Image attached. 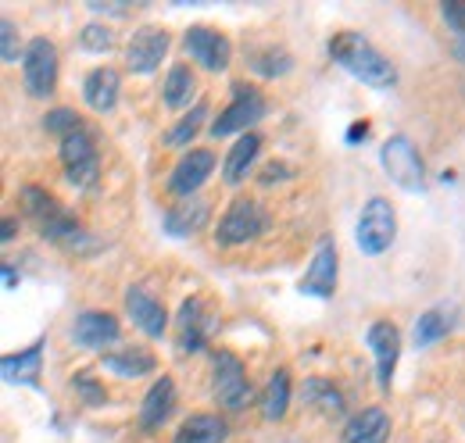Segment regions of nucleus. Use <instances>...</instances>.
<instances>
[{
  "instance_id": "nucleus-1",
  "label": "nucleus",
  "mask_w": 465,
  "mask_h": 443,
  "mask_svg": "<svg viewBox=\"0 0 465 443\" xmlns=\"http://www.w3.org/2000/svg\"><path fill=\"white\" fill-rule=\"evenodd\" d=\"M330 57L341 68H348L358 83H365L372 90H391L398 83V68L380 54L361 33H337L330 40Z\"/></svg>"
},
{
  "instance_id": "nucleus-2",
  "label": "nucleus",
  "mask_w": 465,
  "mask_h": 443,
  "mask_svg": "<svg viewBox=\"0 0 465 443\" xmlns=\"http://www.w3.org/2000/svg\"><path fill=\"white\" fill-rule=\"evenodd\" d=\"M22 208H25L29 219L36 222L40 236H47L51 243L68 247V251H83V247L90 243L86 232H83V225H79V219H75L72 212H64L47 190L25 186V190H22Z\"/></svg>"
},
{
  "instance_id": "nucleus-3",
  "label": "nucleus",
  "mask_w": 465,
  "mask_h": 443,
  "mask_svg": "<svg viewBox=\"0 0 465 443\" xmlns=\"http://www.w3.org/2000/svg\"><path fill=\"white\" fill-rule=\"evenodd\" d=\"M354 240H358L361 254H369V258H380L383 251H391V243L398 240V215H394L387 197L365 201L358 225H354Z\"/></svg>"
},
{
  "instance_id": "nucleus-4",
  "label": "nucleus",
  "mask_w": 465,
  "mask_h": 443,
  "mask_svg": "<svg viewBox=\"0 0 465 443\" xmlns=\"http://www.w3.org/2000/svg\"><path fill=\"white\" fill-rule=\"evenodd\" d=\"M265 229H269V212L258 201H251V197H236L230 208L223 212L219 225H215V243L240 247V243L258 240Z\"/></svg>"
},
{
  "instance_id": "nucleus-5",
  "label": "nucleus",
  "mask_w": 465,
  "mask_h": 443,
  "mask_svg": "<svg viewBox=\"0 0 465 443\" xmlns=\"http://www.w3.org/2000/svg\"><path fill=\"white\" fill-rule=\"evenodd\" d=\"M61 165L64 175L75 190H94L101 179V154H97V140L90 129H79L72 136L61 140Z\"/></svg>"
},
{
  "instance_id": "nucleus-6",
  "label": "nucleus",
  "mask_w": 465,
  "mask_h": 443,
  "mask_svg": "<svg viewBox=\"0 0 465 443\" xmlns=\"http://www.w3.org/2000/svg\"><path fill=\"white\" fill-rule=\"evenodd\" d=\"M265 111H269V104H265V97H262L258 86H251V83H232L230 108L215 118L212 136H215V140H226V136H232V133L243 136V133H251L254 122L265 118Z\"/></svg>"
},
{
  "instance_id": "nucleus-7",
  "label": "nucleus",
  "mask_w": 465,
  "mask_h": 443,
  "mask_svg": "<svg viewBox=\"0 0 465 443\" xmlns=\"http://www.w3.org/2000/svg\"><path fill=\"white\" fill-rule=\"evenodd\" d=\"M212 389H215V400L226 408V411H243L251 400H254V389L247 383V372H243V361L232 354V350H215L212 358Z\"/></svg>"
},
{
  "instance_id": "nucleus-8",
  "label": "nucleus",
  "mask_w": 465,
  "mask_h": 443,
  "mask_svg": "<svg viewBox=\"0 0 465 443\" xmlns=\"http://www.w3.org/2000/svg\"><path fill=\"white\" fill-rule=\"evenodd\" d=\"M380 162H383V172L391 175V182H398L401 190H408V193L426 190V168H422V158L408 136H401V133L391 136L380 147Z\"/></svg>"
},
{
  "instance_id": "nucleus-9",
  "label": "nucleus",
  "mask_w": 465,
  "mask_h": 443,
  "mask_svg": "<svg viewBox=\"0 0 465 443\" xmlns=\"http://www.w3.org/2000/svg\"><path fill=\"white\" fill-rule=\"evenodd\" d=\"M22 79H25L29 97H36V101H47L54 94V86H58V51L47 36H36V40L25 44Z\"/></svg>"
},
{
  "instance_id": "nucleus-10",
  "label": "nucleus",
  "mask_w": 465,
  "mask_h": 443,
  "mask_svg": "<svg viewBox=\"0 0 465 443\" xmlns=\"http://www.w3.org/2000/svg\"><path fill=\"white\" fill-rule=\"evenodd\" d=\"M337 272H341V258H337V243L333 236H319L315 243V254H312V265L308 272L301 276L297 290L308 293V297H333L337 293Z\"/></svg>"
},
{
  "instance_id": "nucleus-11",
  "label": "nucleus",
  "mask_w": 465,
  "mask_h": 443,
  "mask_svg": "<svg viewBox=\"0 0 465 443\" xmlns=\"http://www.w3.org/2000/svg\"><path fill=\"white\" fill-rule=\"evenodd\" d=\"M215 330H219V315L212 311V304L204 297H186L179 308V347L197 354L208 347Z\"/></svg>"
},
{
  "instance_id": "nucleus-12",
  "label": "nucleus",
  "mask_w": 465,
  "mask_h": 443,
  "mask_svg": "<svg viewBox=\"0 0 465 443\" xmlns=\"http://www.w3.org/2000/svg\"><path fill=\"white\" fill-rule=\"evenodd\" d=\"M183 47H186V54L193 57L201 68H208V72H226L232 61L230 40L219 29H208V25H190L186 36H183Z\"/></svg>"
},
{
  "instance_id": "nucleus-13",
  "label": "nucleus",
  "mask_w": 465,
  "mask_h": 443,
  "mask_svg": "<svg viewBox=\"0 0 465 443\" xmlns=\"http://www.w3.org/2000/svg\"><path fill=\"white\" fill-rule=\"evenodd\" d=\"M365 340H369V347H372V354H376V383H380V389H391L398 358H401V330H398L394 322L380 319V322L369 326Z\"/></svg>"
},
{
  "instance_id": "nucleus-14",
  "label": "nucleus",
  "mask_w": 465,
  "mask_h": 443,
  "mask_svg": "<svg viewBox=\"0 0 465 443\" xmlns=\"http://www.w3.org/2000/svg\"><path fill=\"white\" fill-rule=\"evenodd\" d=\"M125 311H129L133 326H140V330L147 332V336H154V340L165 336V330H169L165 304L154 293H147V286H140V282H133L125 290Z\"/></svg>"
},
{
  "instance_id": "nucleus-15",
  "label": "nucleus",
  "mask_w": 465,
  "mask_h": 443,
  "mask_svg": "<svg viewBox=\"0 0 465 443\" xmlns=\"http://www.w3.org/2000/svg\"><path fill=\"white\" fill-rule=\"evenodd\" d=\"M118 336H122L118 319L108 315V311H97V308L79 311L75 322H72V340H75L79 347H86V350H104V347L118 343Z\"/></svg>"
},
{
  "instance_id": "nucleus-16",
  "label": "nucleus",
  "mask_w": 465,
  "mask_h": 443,
  "mask_svg": "<svg viewBox=\"0 0 465 443\" xmlns=\"http://www.w3.org/2000/svg\"><path fill=\"white\" fill-rule=\"evenodd\" d=\"M165 51H169V33L165 29H140L125 47V68L136 72V75H147L162 64Z\"/></svg>"
},
{
  "instance_id": "nucleus-17",
  "label": "nucleus",
  "mask_w": 465,
  "mask_h": 443,
  "mask_svg": "<svg viewBox=\"0 0 465 443\" xmlns=\"http://www.w3.org/2000/svg\"><path fill=\"white\" fill-rule=\"evenodd\" d=\"M212 172H215V154H212V151H190V154L173 168L169 190H173L179 201H183V197H193V193L212 179Z\"/></svg>"
},
{
  "instance_id": "nucleus-18",
  "label": "nucleus",
  "mask_w": 465,
  "mask_h": 443,
  "mask_svg": "<svg viewBox=\"0 0 465 443\" xmlns=\"http://www.w3.org/2000/svg\"><path fill=\"white\" fill-rule=\"evenodd\" d=\"M44 347H47V340H36L33 347H25V350H18V354H4V361H0V376H4V383L40 389Z\"/></svg>"
},
{
  "instance_id": "nucleus-19",
  "label": "nucleus",
  "mask_w": 465,
  "mask_h": 443,
  "mask_svg": "<svg viewBox=\"0 0 465 443\" xmlns=\"http://www.w3.org/2000/svg\"><path fill=\"white\" fill-rule=\"evenodd\" d=\"M208 215H212V208H208V201L204 197H183L175 208L165 212V232L175 236V240H186V236H197L204 225H208Z\"/></svg>"
},
{
  "instance_id": "nucleus-20",
  "label": "nucleus",
  "mask_w": 465,
  "mask_h": 443,
  "mask_svg": "<svg viewBox=\"0 0 465 443\" xmlns=\"http://www.w3.org/2000/svg\"><path fill=\"white\" fill-rule=\"evenodd\" d=\"M173 408H175V383L169 376H162V379H154V387L147 389V397L140 404V426L147 433H154L162 422H169Z\"/></svg>"
},
{
  "instance_id": "nucleus-21",
  "label": "nucleus",
  "mask_w": 465,
  "mask_h": 443,
  "mask_svg": "<svg viewBox=\"0 0 465 443\" xmlns=\"http://www.w3.org/2000/svg\"><path fill=\"white\" fill-rule=\"evenodd\" d=\"M391 415L383 408H365L344 426V443H387Z\"/></svg>"
},
{
  "instance_id": "nucleus-22",
  "label": "nucleus",
  "mask_w": 465,
  "mask_h": 443,
  "mask_svg": "<svg viewBox=\"0 0 465 443\" xmlns=\"http://www.w3.org/2000/svg\"><path fill=\"white\" fill-rule=\"evenodd\" d=\"M226 437H230L226 418L208 415V411H197V415H190V418L175 429L173 443H223Z\"/></svg>"
},
{
  "instance_id": "nucleus-23",
  "label": "nucleus",
  "mask_w": 465,
  "mask_h": 443,
  "mask_svg": "<svg viewBox=\"0 0 465 443\" xmlns=\"http://www.w3.org/2000/svg\"><path fill=\"white\" fill-rule=\"evenodd\" d=\"M118 90H122L118 72L108 68V64H104V68H94V72L86 75V83H83V97H86V104L94 111H115Z\"/></svg>"
},
{
  "instance_id": "nucleus-24",
  "label": "nucleus",
  "mask_w": 465,
  "mask_h": 443,
  "mask_svg": "<svg viewBox=\"0 0 465 443\" xmlns=\"http://www.w3.org/2000/svg\"><path fill=\"white\" fill-rule=\"evenodd\" d=\"M301 397H304V404L315 408L322 418H344L348 400H344V393L333 387L330 379H319V376H315V379H304Z\"/></svg>"
},
{
  "instance_id": "nucleus-25",
  "label": "nucleus",
  "mask_w": 465,
  "mask_h": 443,
  "mask_svg": "<svg viewBox=\"0 0 465 443\" xmlns=\"http://www.w3.org/2000/svg\"><path fill=\"white\" fill-rule=\"evenodd\" d=\"M104 369H112L122 379H140V376L154 372L158 361H154V354L147 347H122L115 354H104Z\"/></svg>"
},
{
  "instance_id": "nucleus-26",
  "label": "nucleus",
  "mask_w": 465,
  "mask_h": 443,
  "mask_svg": "<svg viewBox=\"0 0 465 443\" xmlns=\"http://www.w3.org/2000/svg\"><path fill=\"white\" fill-rule=\"evenodd\" d=\"M455 330V311L451 308H430L415 319V330H411V343L415 347H433L437 340H444L448 332Z\"/></svg>"
},
{
  "instance_id": "nucleus-27",
  "label": "nucleus",
  "mask_w": 465,
  "mask_h": 443,
  "mask_svg": "<svg viewBox=\"0 0 465 443\" xmlns=\"http://www.w3.org/2000/svg\"><path fill=\"white\" fill-rule=\"evenodd\" d=\"M258 151H262V136H258V133H243V136L232 143L230 158H226V172H223L230 186H236V182L247 179V172H251V165H254Z\"/></svg>"
},
{
  "instance_id": "nucleus-28",
  "label": "nucleus",
  "mask_w": 465,
  "mask_h": 443,
  "mask_svg": "<svg viewBox=\"0 0 465 443\" xmlns=\"http://www.w3.org/2000/svg\"><path fill=\"white\" fill-rule=\"evenodd\" d=\"M291 408V372L287 369H276V376L269 379V387L262 393V415L269 422H280Z\"/></svg>"
},
{
  "instance_id": "nucleus-29",
  "label": "nucleus",
  "mask_w": 465,
  "mask_h": 443,
  "mask_svg": "<svg viewBox=\"0 0 465 443\" xmlns=\"http://www.w3.org/2000/svg\"><path fill=\"white\" fill-rule=\"evenodd\" d=\"M197 90V79H193V68L190 64H173L169 75H165V104L173 111L186 108L190 97Z\"/></svg>"
},
{
  "instance_id": "nucleus-30",
  "label": "nucleus",
  "mask_w": 465,
  "mask_h": 443,
  "mask_svg": "<svg viewBox=\"0 0 465 443\" xmlns=\"http://www.w3.org/2000/svg\"><path fill=\"white\" fill-rule=\"evenodd\" d=\"M204 118H208V101H197L190 114H183L179 122H175L173 129H169V136H165V143L169 147H186L197 133H201V125H204Z\"/></svg>"
},
{
  "instance_id": "nucleus-31",
  "label": "nucleus",
  "mask_w": 465,
  "mask_h": 443,
  "mask_svg": "<svg viewBox=\"0 0 465 443\" xmlns=\"http://www.w3.org/2000/svg\"><path fill=\"white\" fill-rule=\"evenodd\" d=\"M251 64H254V72L258 75H265V79H276V75H287L293 68V61L287 51H269V54H254L251 57Z\"/></svg>"
},
{
  "instance_id": "nucleus-32",
  "label": "nucleus",
  "mask_w": 465,
  "mask_h": 443,
  "mask_svg": "<svg viewBox=\"0 0 465 443\" xmlns=\"http://www.w3.org/2000/svg\"><path fill=\"white\" fill-rule=\"evenodd\" d=\"M44 129L64 140V136H72V133H79V129H83V118H79L72 108H54V111H47Z\"/></svg>"
},
{
  "instance_id": "nucleus-33",
  "label": "nucleus",
  "mask_w": 465,
  "mask_h": 443,
  "mask_svg": "<svg viewBox=\"0 0 465 443\" xmlns=\"http://www.w3.org/2000/svg\"><path fill=\"white\" fill-rule=\"evenodd\" d=\"M79 44L90 51V54H104V51H112V44H115V33H112V25H101V22H90L86 29H83V36H79Z\"/></svg>"
},
{
  "instance_id": "nucleus-34",
  "label": "nucleus",
  "mask_w": 465,
  "mask_h": 443,
  "mask_svg": "<svg viewBox=\"0 0 465 443\" xmlns=\"http://www.w3.org/2000/svg\"><path fill=\"white\" fill-rule=\"evenodd\" d=\"M72 387H75V393H83L86 404H104V400H108V393L94 379V372H79V376L72 379Z\"/></svg>"
},
{
  "instance_id": "nucleus-35",
  "label": "nucleus",
  "mask_w": 465,
  "mask_h": 443,
  "mask_svg": "<svg viewBox=\"0 0 465 443\" xmlns=\"http://www.w3.org/2000/svg\"><path fill=\"white\" fill-rule=\"evenodd\" d=\"M0 36H4V40H0V57H4L7 64L25 54V51H18V33H15V22H11V18L0 22Z\"/></svg>"
},
{
  "instance_id": "nucleus-36",
  "label": "nucleus",
  "mask_w": 465,
  "mask_h": 443,
  "mask_svg": "<svg viewBox=\"0 0 465 443\" xmlns=\"http://www.w3.org/2000/svg\"><path fill=\"white\" fill-rule=\"evenodd\" d=\"M440 15H444V22H448L455 33L465 36V0H444V4H440Z\"/></svg>"
},
{
  "instance_id": "nucleus-37",
  "label": "nucleus",
  "mask_w": 465,
  "mask_h": 443,
  "mask_svg": "<svg viewBox=\"0 0 465 443\" xmlns=\"http://www.w3.org/2000/svg\"><path fill=\"white\" fill-rule=\"evenodd\" d=\"M94 15H129L133 7L129 4H90Z\"/></svg>"
},
{
  "instance_id": "nucleus-38",
  "label": "nucleus",
  "mask_w": 465,
  "mask_h": 443,
  "mask_svg": "<svg viewBox=\"0 0 465 443\" xmlns=\"http://www.w3.org/2000/svg\"><path fill=\"white\" fill-rule=\"evenodd\" d=\"M365 133H369V125H365V122H361V125H351V129H348V143H361L358 136H365Z\"/></svg>"
},
{
  "instance_id": "nucleus-39",
  "label": "nucleus",
  "mask_w": 465,
  "mask_h": 443,
  "mask_svg": "<svg viewBox=\"0 0 465 443\" xmlns=\"http://www.w3.org/2000/svg\"><path fill=\"white\" fill-rule=\"evenodd\" d=\"M15 225H18L15 219H4V229H0V240H4V243H11V236H15Z\"/></svg>"
},
{
  "instance_id": "nucleus-40",
  "label": "nucleus",
  "mask_w": 465,
  "mask_h": 443,
  "mask_svg": "<svg viewBox=\"0 0 465 443\" xmlns=\"http://www.w3.org/2000/svg\"><path fill=\"white\" fill-rule=\"evenodd\" d=\"M451 54H455V61H462L465 64V36H459V40L451 44Z\"/></svg>"
},
{
  "instance_id": "nucleus-41",
  "label": "nucleus",
  "mask_w": 465,
  "mask_h": 443,
  "mask_svg": "<svg viewBox=\"0 0 465 443\" xmlns=\"http://www.w3.org/2000/svg\"><path fill=\"white\" fill-rule=\"evenodd\" d=\"M4 286H7V290H15V286H18V276H15V269H11V265H4Z\"/></svg>"
}]
</instances>
